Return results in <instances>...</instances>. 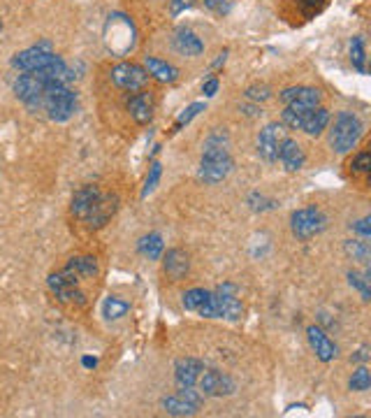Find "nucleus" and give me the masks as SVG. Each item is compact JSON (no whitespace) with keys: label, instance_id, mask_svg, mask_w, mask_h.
<instances>
[{"label":"nucleus","instance_id":"f257e3e1","mask_svg":"<svg viewBox=\"0 0 371 418\" xmlns=\"http://www.w3.org/2000/svg\"><path fill=\"white\" fill-rule=\"evenodd\" d=\"M117 195L102 193L98 186H84L72 195V214L88 228H102L117 214Z\"/></svg>","mask_w":371,"mask_h":418},{"label":"nucleus","instance_id":"f03ea898","mask_svg":"<svg viewBox=\"0 0 371 418\" xmlns=\"http://www.w3.org/2000/svg\"><path fill=\"white\" fill-rule=\"evenodd\" d=\"M232 166L234 163L228 154V147L223 144V132L219 128L216 132H211V137L207 139V144H204L197 177H200L204 183H219L232 172Z\"/></svg>","mask_w":371,"mask_h":418},{"label":"nucleus","instance_id":"7ed1b4c3","mask_svg":"<svg viewBox=\"0 0 371 418\" xmlns=\"http://www.w3.org/2000/svg\"><path fill=\"white\" fill-rule=\"evenodd\" d=\"M40 107L47 110L51 121H68L77 110V96L68 84H47L40 96Z\"/></svg>","mask_w":371,"mask_h":418},{"label":"nucleus","instance_id":"20e7f679","mask_svg":"<svg viewBox=\"0 0 371 418\" xmlns=\"http://www.w3.org/2000/svg\"><path fill=\"white\" fill-rule=\"evenodd\" d=\"M362 137V123L355 114L350 112H339L334 119V128L330 132V144L337 154H348L355 149V144Z\"/></svg>","mask_w":371,"mask_h":418},{"label":"nucleus","instance_id":"39448f33","mask_svg":"<svg viewBox=\"0 0 371 418\" xmlns=\"http://www.w3.org/2000/svg\"><path fill=\"white\" fill-rule=\"evenodd\" d=\"M105 42L107 47L112 49V54L117 56H126L135 47V28H132L130 19L121 17V14H114L110 17L107 21V28H105Z\"/></svg>","mask_w":371,"mask_h":418},{"label":"nucleus","instance_id":"423d86ee","mask_svg":"<svg viewBox=\"0 0 371 418\" xmlns=\"http://www.w3.org/2000/svg\"><path fill=\"white\" fill-rule=\"evenodd\" d=\"M47 283H49V288L54 290V295L59 297L61 302H66V305H74V307L86 305V295L79 290V277H77L70 268L49 275Z\"/></svg>","mask_w":371,"mask_h":418},{"label":"nucleus","instance_id":"0eeeda50","mask_svg":"<svg viewBox=\"0 0 371 418\" xmlns=\"http://www.w3.org/2000/svg\"><path fill=\"white\" fill-rule=\"evenodd\" d=\"M290 228H292V235L297 239H311L328 228V219L321 209L316 207H304V209H297L292 212L290 217Z\"/></svg>","mask_w":371,"mask_h":418},{"label":"nucleus","instance_id":"6e6552de","mask_svg":"<svg viewBox=\"0 0 371 418\" xmlns=\"http://www.w3.org/2000/svg\"><path fill=\"white\" fill-rule=\"evenodd\" d=\"M54 59H56V54L51 52V44L40 42V44H35V47L23 49V52L14 54V59H12V68L21 70V72H35V70L49 66Z\"/></svg>","mask_w":371,"mask_h":418},{"label":"nucleus","instance_id":"1a4fd4ad","mask_svg":"<svg viewBox=\"0 0 371 418\" xmlns=\"http://www.w3.org/2000/svg\"><path fill=\"white\" fill-rule=\"evenodd\" d=\"M110 77L114 84L126 88V91H139L149 81V72L137 63H119V66L112 68Z\"/></svg>","mask_w":371,"mask_h":418},{"label":"nucleus","instance_id":"9d476101","mask_svg":"<svg viewBox=\"0 0 371 418\" xmlns=\"http://www.w3.org/2000/svg\"><path fill=\"white\" fill-rule=\"evenodd\" d=\"M285 139V130L281 123H267L258 135V154L262 161L274 163L279 156V147Z\"/></svg>","mask_w":371,"mask_h":418},{"label":"nucleus","instance_id":"9b49d317","mask_svg":"<svg viewBox=\"0 0 371 418\" xmlns=\"http://www.w3.org/2000/svg\"><path fill=\"white\" fill-rule=\"evenodd\" d=\"M197 381H200V390L204 395H211V397H223L234 392V381L219 370H202Z\"/></svg>","mask_w":371,"mask_h":418},{"label":"nucleus","instance_id":"f8f14e48","mask_svg":"<svg viewBox=\"0 0 371 418\" xmlns=\"http://www.w3.org/2000/svg\"><path fill=\"white\" fill-rule=\"evenodd\" d=\"M281 100L285 105H295V107H306V110H313V107L321 105V91L311 86H290L285 91H281Z\"/></svg>","mask_w":371,"mask_h":418},{"label":"nucleus","instance_id":"ddd939ff","mask_svg":"<svg viewBox=\"0 0 371 418\" xmlns=\"http://www.w3.org/2000/svg\"><path fill=\"white\" fill-rule=\"evenodd\" d=\"M277 161H281V166H283L285 170H290V172H297V170H302V168H304L306 156H304L302 147H299L295 139L285 137L283 142H281V147H279V156H277Z\"/></svg>","mask_w":371,"mask_h":418},{"label":"nucleus","instance_id":"4468645a","mask_svg":"<svg viewBox=\"0 0 371 418\" xmlns=\"http://www.w3.org/2000/svg\"><path fill=\"white\" fill-rule=\"evenodd\" d=\"M306 337H309V344L313 348V353L318 356V360H323V363H330V360L337 358V344L321 330V328L311 326L309 330H306Z\"/></svg>","mask_w":371,"mask_h":418},{"label":"nucleus","instance_id":"2eb2a0df","mask_svg":"<svg viewBox=\"0 0 371 418\" xmlns=\"http://www.w3.org/2000/svg\"><path fill=\"white\" fill-rule=\"evenodd\" d=\"M163 265H165V275H168L172 281H181L190 270L188 256H186V251H181V249H170L165 253Z\"/></svg>","mask_w":371,"mask_h":418},{"label":"nucleus","instance_id":"dca6fc26","mask_svg":"<svg viewBox=\"0 0 371 418\" xmlns=\"http://www.w3.org/2000/svg\"><path fill=\"white\" fill-rule=\"evenodd\" d=\"M204 370V365L195 358H181L174 365V381L177 386H195Z\"/></svg>","mask_w":371,"mask_h":418},{"label":"nucleus","instance_id":"f3484780","mask_svg":"<svg viewBox=\"0 0 371 418\" xmlns=\"http://www.w3.org/2000/svg\"><path fill=\"white\" fill-rule=\"evenodd\" d=\"M128 112L135 119L139 126L149 123L153 117V98L151 93H135L130 100H128Z\"/></svg>","mask_w":371,"mask_h":418},{"label":"nucleus","instance_id":"a211bd4d","mask_svg":"<svg viewBox=\"0 0 371 418\" xmlns=\"http://www.w3.org/2000/svg\"><path fill=\"white\" fill-rule=\"evenodd\" d=\"M174 49L183 56H200L204 52V44L190 28H179L174 35Z\"/></svg>","mask_w":371,"mask_h":418},{"label":"nucleus","instance_id":"6ab92c4d","mask_svg":"<svg viewBox=\"0 0 371 418\" xmlns=\"http://www.w3.org/2000/svg\"><path fill=\"white\" fill-rule=\"evenodd\" d=\"M144 70L149 72V77H156L158 81H163V84H172V81H177L179 77V70L174 66H170L168 61L153 59V56H146Z\"/></svg>","mask_w":371,"mask_h":418},{"label":"nucleus","instance_id":"aec40b11","mask_svg":"<svg viewBox=\"0 0 371 418\" xmlns=\"http://www.w3.org/2000/svg\"><path fill=\"white\" fill-rule=\"evenodd\" d=\"M328 123H330V112L325 110V107H313V110L306 114L302 130L306 132V135L318 137L325 128H328Z\"/></svg>","mask_w":371,"mask_h":418},{"label":"nucleus","instance_id":"412c9836","mask_svg":"<svg viewBox=\"0 0 371 418\" xmlns=\"http://www.w3.org/2000/svg\"><path fill=\"white\" fill-rule=\"evenodd\" d=\"M216 295H219V319L239 321L241 316H244V305H241V302L237 300L234 295L219 293V290H216Z\"/></svg>","mask_w":371,"mask_h":418},{"label":"nucleus","instance_id":"4be33fe9","mask_svg":"<svg viewBox=\"0 0 371 418\" xmlns=\"http://www.w3.org/2000/svg\"><path fill=\"white\" fill-rule=\"evenodd\" d=\"M68 268L72 270L79 279L81 277H86V279L98 277V261H95L93 256H77L68 263Z\"/></svg>","mask_w":371,"mask_h":418},{"label":"nucleus","instance_id":"5701e85b","mask_svg":"<svg viewBox=\"0 0 371 418\" xmlns=\"http://www.w3.org/2000/svg\"><path fill=\"white\" fill-rule=\"evenodd\" d=\"M309 112L311 110H306V107L285 105L283 114H281V121H283V126H288V128H292V130H302L304 119H306V114H309Z\"/></svg>","mask_w":371,"mask_h":418},{"label":"nucleus","instance_id":"b1692460","mask_svg":"<svg viewBox=\"0 0 371 418\" xmlns=\"http://www.w3.org/2000/svg\"><path fill=\"white\" fill-rule=\"evenodd\" d=\"M163 249H165L163 237L156 235V232L139 239V253L149 258V261H158V258H161V253H163Z\"/></svg>","mask_w":371,"mask_h":418},{"label":"nucleus","instance_id":"393cba45","mask_svg":"<svg viewBox=\"0 0 371 418\" xmlns=\"http://www.w3.org/2000/svg\"><path fill=\"white\" fill-rule=\"evenodd\" d=\"M163 409L168 411L170 416H193L195 411H197L193 404H188L186 400H181L179 395L165 397V400H163Z\"/></svg>","mask_w":371,"mask_h":418},{"label":"nucleus","instance_id":"a878e982","mask_svg":"<svg viewBox=\"0 0 371 418\" xmlns=\"http://www.w3.org/2000/svg\"><path fill=\"white\" fill-rule=\"evenodd\" d=\"M128 309H130V305H128L126 300H121L119 295H112V297H107L105 307H102V314H105V319L117 321V319H123L128 314Z\"/></svg>","mask_w":371,"mask_h":418},{"label":"nucleus","instance_id":"bb28decb","mask_svg":"<svg viewBox=\"0 0 371 418\" xmlns=\"http://www.w3.org/2000/svg\"><path fill=\"white\" fill-rule=\"evenodd\" d=\"M350 63H353V68L357 72H367V56H364V40L360 35L353 37L350 40Z\"/></svg>","mask_w":371,"mask_h":418},{"label":"nucleus","instance_id":"cd10ccee","mask_svg":"<svg viewBox=\"0 0 371 418\" xmlns=\"http://www.w3.org/2000/svg\"><path fill=\"white\" fill-rule=\"evenodd\" d=\"M207 295H209V290H204V288H190V290H186V293H183V307L188 309V312H197V309L204 305Z\"/></svg>","mask_w":371,"mask_h":418},{"label":"nucleus","instance_id":"c85d7f7f","mask_svg":"<svg viewBox=\"0 0 371 418\" xmlns=\"http://www.w3.org/2000/svg\"><path fill=\"white\" fill-rule=\"evenodd\" d=\"M348 388L355 390V392H364L371 388V375L367 367H357V370L353 372V377H350L348 381Z\"/></svg>","mask_w":371,"mask_h":418},{"label":"nucleus","instance_id":"c756f323","mask_svg":"<svg viewBox=\"0 0 371 418\" xmlns=\"http://www.w3.org/2000/svg\"><path fill=\"white\" fill-rule=\"evenodd\" d=\"M348 281H350V286H355L362 293V300H369V297H371L369 272H364V275H360V272H348Z\"/></svg>","mask_w":371,"mask_h":418},{"label":"nucleus","instance_id":"7c9ffc66","mask_svg":"<svg viewBox=\"0 0 371 418\" xmlns=\"http://www.w3.org/2000/svg\"><path fill=\"white\" fill-rule=\"evenodd\" d=\"M343 249H346L348 256H353V261L369 263V246L364 244V242H357V239H348Z\"/></svg>","mask_w":371,"mask_h":418},{"label":"nucleus","instance_id":"2f4dec72","mask_svg":"<svg viewBox=\"0 0 371 418\" xmlns=\"http://www.w3.org/2000/svg\"><path fill=\"white\" fill-rule=\"evenodd\" d=\"M202 110H204V103H193V105L186 107V110L181 112V117L177 119V123H174V132H177V130H181L183 126H188V123L193 121V119H195Z\"/></svg>","mask_w":371,"mask_h":418},{"label":"nucleus","instance_id":"473e14b6","mask_svg":"<svg viewBox=\"0 0 371 418\" xmlns=\"http://www.w3.org/2000/svg\"><path fill=\"white\" fill-rule=\"evenodd\" d=\"M161 172H163V168H161V163H151V168H149V177H146V183H144V191H142V198H146L153 188L158 186V181H161Z\"/></svg>","mask_w":371,"mask_h":418},{"label":"nucleus","instance_id":"72a5a7b5","mask_svg":"<svg viewBox=\"0 0 371 418\" xmlns=\"http://www.w3.org/2000/svg\"><path fill=\"white\" fill-rule=\"evenodd\" d=\"M181 400H186L188 404H193V407L197 409L202 404V392L195 390L193 386H179V392H177Z\"/></svg>","mask_w":371,"mask_h":418},{"label":"nucleus","instance_id":"f704fd0d","mask_svg":"<svg viewBox=\"0 0 371 418\" xmlns=\"http://www.w3.org/2000/svg\"><path fill=\"white\" fill-rule=\"evenodd\" d=\"M270 96H272V91H270V86H265V84H255V86L246 88L248 100H267Z\"/></svg>","mask_w":371,"mask_h":418},{"label":"nucleus","instance_id":"c9c22d12","mask_svg":"<svg viewBox=\"0 0 371 418\" xmlns=\"http://www.w3.org/2000/svg\"><path fill=\"white\" fill-rule=\"evenodd\" d=\"M369 168H371V156L367 151L357 154V158L353 161V172H369Z\"/></svg>","mask_w":371,"mask_h":418},{"label":"nucleus","instance_id":"e433bc0d","mask_svg":"<svg viewBox=\"0 0 371 418\" xmlns=\"http://www.w3.org/2000/svg\"><path fill=\"white\" fill-rule=\"evenodd\" d=\"M204 8H209L216 14H228L230 12V0H204Z\"/></svg>","mask_w":371,"mask_h":418},{"label":"nucleus","instance_id":"4c0bfd02","mask_svg":"<svg viewBox=\"0 0 371 418\" xmlns=\"http://www.w3.org/2000/svg\"><path fill=\"white\" fill-rule=\"evenodd\" d=\"M195 5V0H170V12L172 17H179L183 10H190Z\"/></svg>","mask_w":371,"mask_h":418},{"label":"nucleus","instance_id":"58836bf2","mask_svg":"<svg viewBox=\"0 0 371 418\" xmlns=\"http://www.w3.org/2000/svg\"><path fill=\"white\" fill-rule=\"evenodd\" d=\"M216 91H219V79H216V77H211V79H207V81L202 84V93H204L207 98L216 96Z\"/></svg>","mask_w":371,"mask_h":418},{"label":"nucleus","instance_id":"ea45409f","mask_svg":"<svg viewBox=\"0 0 371 418\" xmlns=\"http://www.w3.org/2000/svg\"><path fill=\"white\" fill-rule=\"evenodd\" d=\"M353 230H357L360 235L367 239L369 235H371V228H369V219H362V221H357V223H353Z\"/></svg>","mask_w":371,"mask_h":418},{"label":"nucleus","instance_id":"a19ab883","mask_svg":"<svg viewBox=\"0 0 371 418\" xmlns=\"http://www.w3.org/2000/svg\"><path fill=\"white\" fill-rule=\"evenodd\" d=\"M84 365L86 367H95V358H84Z\"/></svg>","mask_w":371,"mask_h":418}]
</instances>
